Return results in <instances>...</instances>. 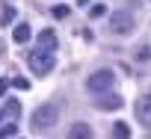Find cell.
Listing matches in <instances>:
<instances>
[{"label":"cell","mask_w":151,"mask_h":139,"mask_svg":"<svg viewBox=\"0 0 151 139\" xmlns=\"http://www.w3.org/2000/svg\"><path fill=\"white\" fill-rule=\"evenodd\" d=\"M9 86H15V89H21V92H27V89H30V83H27L24 77H12V80H9Z\"/></svg>","instance_id":"14"},{"label":"cell","mask_w":151,"mask_h":139,"mask_svg":"<svg viewBox=\"0 0 151 139\" xmlns=\"http://www.w3.org/2000/svg\"><path fill=\"white\" fill-rule=\"evenodd\" d=\"M148 56H151V42H145L142 47H136V59H139V62H145Z\"/></svg>","instance_id":"12"},{"label":"cell","mask_w":151,"mask_h":139,"mask_svg":"<svg viewBox=\"0 0 151 139\" xmlns=\"http://www.w3.org/2000/svg\"><path fill=\"white\" fill-rule=\"evenodd\" d=\"M133 112H136V121H139L142 127H151V95H142V98L136 101Z\"/></svg>","instance_id":"5"},{"label":"cell","mask_w":151,"mask_h":139,"mask_svg":"<svg viewBox=\"0 0 151 139\" xmlns=\"http://www.w3.org/2000/svg\"><path fill=\"white\" fill-rule=\"evenodd\" d=\"M95 104H98V110H119L124 101H122L119 95H104V98H101V101H95Z\"/></svg>","instance_id":"9"},{"label":"cell","mask_w":151,"mask_h":139,"mask_svg":"<svg viewBox=\"0 0 151 139\" xmlns=\"http://www.w3.org/2000/svg\"><path fill=\"white\" fill-rule=\"evenodd\" d=\"M113 83H116V74L110 71V68H101V71H95V74L86 80V89H89L92 95H104V92L113 89Z\"/></svg>","instance_id":"2"},{"label":"cell","mask_w":151,"mask_h":139,"mask_svg":"<svg viewBox=\"0 0 151 139\" xmlns=\"http://www.w3.org/2000/svg\"><path fill=\"white\" fill-rule=\"evenodd\" d=\"M6 89H9V80H0V95H6Z\"/></svg>","instance_id":"18"},{"label":"cell","mask_w":151,"mask_h":139,"mask_svg":"<svg viewBox=\"0 0 151 139\" xmlns=\"http://www.w3.org/2000/svg\"><path fill=\"white\" fill-rule=\"evenodd\" d=\"M89 15H92V18H104V15H107V6H101V3H95V6L89 9Z\"/></svg>","instance_id":"16"},{"label":"cell","mask_w":151,"mask_h":139,"mask_svg":"<svg viewBox=\"0 0 151 139\" xmlns=\"http://www.w3.org/2000/svg\"><path fill=\"white\" fill-rule=\"evenodd\" d=\"M68 136H71V139H89V136H92V127H89L86 121H77V124H71Z\"/></svg>","instance_id":"7"},{"label":"cell","mask_w":151,"mask_h":139,"mask_svg":"<svg viewBox=\"0 0 151 139\" xmlns=\"http://www.w3.org/2000/svg\"><path fill=\"white\" fill-rule=\"evenodd\" d=\"M56 121H59V107H56V104H42V107H36V112H33V118H30V124H33L36 133L50 130Z\"/></svg>","instance_id":"1"},{"label":"cell","mask_w":151,"mask_h":139,"mask_svg":"<svg viewBox=\"0 0 151 139\" xmlns=\"http://www.w3.org/2000/svg\"><path fill=\"white\" fill-rule=\"evenodd\" d=\"M12 21H15V9L6 6V9H3V18H0V24H12Z\"/></svg>","instance_id":"15"},{"label":"cell","mask_w":151,"mask_h":139,"mask_svg":"<svg viewBox=\"0 0 151 139\" xmlns=\"http://www.w3.org/2000/svg\"><path fill=\"white\" fill-rule=\"evenodd\" d=\"M15 133H18V124H3V127H0V139H9Z\"/></svg>","instance_id":"13"},{"label":"cell","mask_w":151,"mask_h":139,"mask_svg":"<svg viewBox=\"0 0 151 139\" xmlns=\"http://www.w3.org/2000/svg\"><path fill=\"white\" fill-rule=\"evenodd\" d=\"M110 30H113L116 36H127V33L133 30V15H130L127 9L113 12V18H110Z\"/></svg>","instance_id":"4"},{"label":"cell","mask_w":151,"mask_h":139,"mask_svg":"<svg viewBox=\"0 0 151 139\" xmlns=\"http://www.w3.org/2000/svg\"><path fill=\"white\" fill-rule=\"evenodd\" d=\"M0 112H3V118H6V115H9V118H18V115H21V104H18V101H6V107L0 110Z\"/></svg>","instance_id":"10"},{"label":"cell","mask_w":151,"mask_h":139,"mask_svg":"<svg viewBox=\"0 0 151 139\" xmlns=\"http://www.w3.org/2000/svg\"><path fill=\"white\" fill-rule=\"evenodd\" d=\"M53 65H56L53 50H36V53H30V71H33V74L45 77V74L53 71Z\"/></svg>","instance_id":"3"},{"label":"cell","mask_w":151,"mask_h":139,"mask_svg":"<svg viewBox=\"0 0 151 139\" xmlns=\"http://www.w3.org/2000/svg\"><path fill=\"white\" fill-rule=\"evenodd\" d=\"M68 12H71L68 6H53V18H59V21H62V18H68Z\"/></svg>","instance_id":"17"},{"label":"cell","mask_w":151,"mask_h":139,"mask_svg":"<svg viewBox=\"0 0 151 139\" xmlns=\"http://www.w3.org/2000/svg\"><path fill=\"white\" fill-rule=\"evenodd\" d=\"M12 39H15V44H27V42L33 39V33H30V24H15V30H12Z\"/></svg>","instance_id":"6"},{"label":"cell","mask_w":151,"mask_h":139,"mask_svg":"<svg viewBox=\"0 0 151 139\" xmlns=\"http://www.w3.org/2000/svg\"><path fill=\"white\" fill-rule=\"evenodd\" d=\"M113 136H119V139H127V136H130V127H127L124 121H116V124H113Z\"/></svg>","instance_id":"11"},{"label":"cell","mask_w":151,"mask_h":139,"mask_svg":"<svg viewBox=\"0 0 151 139\" xmlns=\"http://www.w3.org/2000/svg\"><path fill=\"white\" fill-rule=\"evenodd\" d=\"M39 50H56V36L50 30H42L39 33Z\"/></svg>","instance_id":"8"}]
</instances>
